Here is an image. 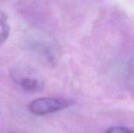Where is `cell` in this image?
Here are the masks:
<instances>
[{"label": "cell", "instance_id": "obj_1", "mask_svg": "<svg viewBox=\"0 0 134 133\" xmlns=\"http://www.w3.org/2000/svg\"><path fill=\"white\" fill-rule=\"evenodd\" d=\"M11 77L14 83L27 92H38L44 89L45 82L42 75L27 66H18L12 70Z\"/></svg>", "mask_w": 134, "mask_h": 133}, {"label": "cell", "instance_id": "obj_4", "mask_svg": "<svg viewBox=\"0 0 134 133\" xmlns=\"http://www.w3.org/2000/svg\"><path fill=\"white\" fill-rule=\"evenodd\" d=\"M0 41L1 43H3L8 38L10 32V26L8 20V16L3 12L0 13Z\"/></svg>", "mask_w": 134, "mask_h": 133}, {"label": "cell", "instance_id": "obj_5", "mask_svg": "<svg viewBox=\"0 0 134 133\" xmlns=\"http://www.w3.org/2000/svg\"><path fill=\"white\" fill-rule=\"evenodd\" d=\"M105 133H134V131L124 126H112L108 129Z\"/></svg>", "mask_w": 134, "mask_h": 133}, {"label": "cell", "instance_id": "obj_3", "mask_svg": "<svg viewBox=\"0 0 134 133\" xmlns=\"http://www.w3.org/2000/svg\"><path fill=\"white\" fill-rule=\"evenodd\" d=\"M29 49L49 62L54 61L57 56L56 43L48 36L39 32H31L27 37Z\"/></svg>", "mask_w": 134, "mask_h": 133}, {"label": "cell", "instance_id": "obj_2", "mask_svg": "<svg viewBox=\"0 0 134 133\" xmlns=\"http://www.w3.org/2000/svg\"><path fill=\"white\" fill-rule=\"evenodd\" d=\"M74 103V101L63 97H40L31 101L29 111L37 116H46L63 111Z\"/></svg>", "mask_w": 134, "mask_h": 133}]
</instances>
